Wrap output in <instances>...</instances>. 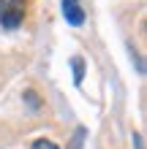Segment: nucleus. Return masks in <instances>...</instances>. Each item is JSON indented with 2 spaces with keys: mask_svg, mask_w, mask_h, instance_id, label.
<instances>
[{
  "mask_svg": "<svg viewBox=\"0 0 147 149\" xmlns=\"http://www.w3.org/2000/svg\"><path fill=\"white\" fill-rule=\"evenodd\" d=\"M25 0H0V24L6 30H16L25 19Z\"/></svg>",
  "mask_w": 147,
  "mask_h": 149,
  "instance_id": "1",
  "label": "nucleus"
},
{
  "mask_svg": "<svg viewBox=\"0 0 147 149\" xmlns=\"http://www.w3.org/2000/svg\"><path fill=\"white\" fill-rule=\"evenodd\" d=\"M33 149H60V146L52 144L49 138H36V141H33Z\"/></svg>",
  "mask_w": 147,
  "mask_h": 149,
  "instance_id": "4",
  "label": "nucleus"
},
{
  "mask_svg": "<svg viewBox=\"0 0 147 149\" xmlns=\"http://www.w3.org/2000/svg\"><path fill=\"white\" fill-rule=\"evenodd\" d=\"M134 144H136V149H144V146H142V136H139V133H134Z\"/></svg>",
  "mask_w": 147,
  "mask_h": 149,
  "instance_id": "5",
  "label": "nucleus"
},
{
  "mask_svg": "<svg viewBox=\"0 0 147 149\" xmlns=\"http://www.w3.org/2000/svg\"><path fill=\"white\" fill-rule=\"evenodd\" d=\"M63 16H65L68 24H74V27L84 24V8L79 6V0H63Z\"/></svg>",
  "mask_w": 147,
  "mask_h": 149,
  "instance_id": "2",
  "label": "nucleus"
},
{
  "mask_svg": "<svg viewBox=\"0 0 147 149\" xmlns=\"http://www.w3.org/2000/svg\"><path fill=\"white\" fill-rule=\"evenodd\" d=\"M71 65H74V81L82 84V79H84V60H82V57H74Z\"/></svg>",
  "mask_w": 147,
  "mask_h": 149,
  "instance_id": "3",
  "label": "nucleus"
}]
</instances>
